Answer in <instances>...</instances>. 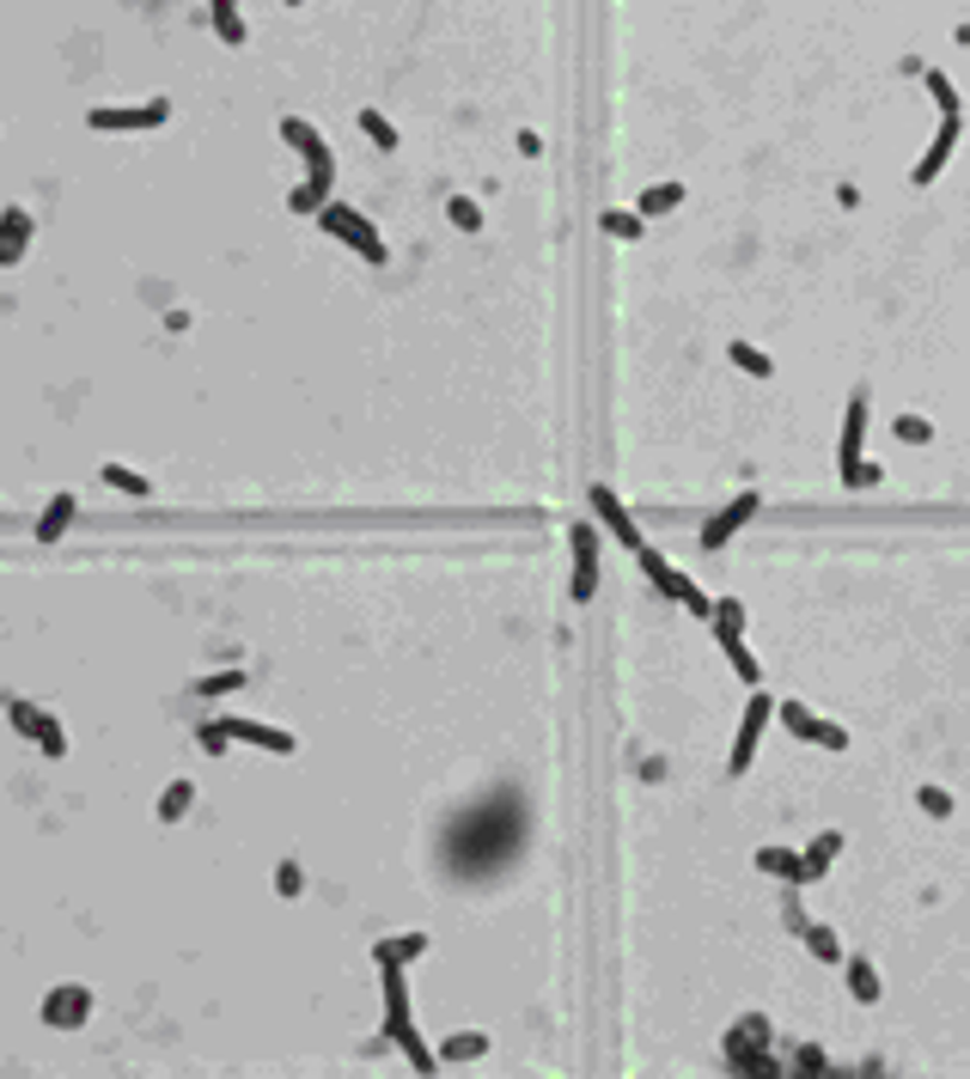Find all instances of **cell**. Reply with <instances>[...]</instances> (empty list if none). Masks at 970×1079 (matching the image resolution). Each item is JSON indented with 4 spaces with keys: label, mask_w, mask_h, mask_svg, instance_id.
Instances as JSON below:
<instances>
[{
    "label": "cell",
    "mask_w": 970,
    "mask_h": 1079,
    "mask_svg": "<svg viewBox=\"0 0 970 1079\" xmlns=\"http://www.w3.org/2000/svg\"><path fill=\"white\" fill-rule=\"evenodd\" d=\"M409 964H379V988H385V1037L403 1049V1062L416 1067V1074H433L440 1067V1055H433L428 1043H421L416 1031V1013H409Z\"/></svg>",
    "instance_id": "6da1fadb"
},
{
    "label": "cell",
    "mask_w": 970,
    "mask_h": 1079,
    "mask_svg": "<svg viewBox=\"0 0 970 1079\" xmlns=\"http://www.w3.org/2000/svg\"><path fill=\"white\" fill-rule=\"evenodd\" d=\"M318 226L330 232V238H342V245L355 250L360 262H372V269H385V262H391V250H385V238H379V226H372L360 208H348V201H323Z\"/></svg>",
    "instance_id": "7a4b0ae2"
},
{
    "label": "cell",
    "mask_w": 970,
    "mask_h": 1079,
    "mask_svg": "<svg viewBox=\"0 0 970 1079\" xmlns=\"http://www.w3.org/2000/svg\"><path fill=\"white\" fill-rule=\"evenodd\" d=\"M635 561H641V573H647V580H653V586H660V598L684 604V610H690V617H702V622H709L714 598H709V592H702V586H696V580H690V573H684V568H672V561H665L660 549H653V543H647V549H641V556H635Z\"/></svg>",
    "instance_id": "3957f363"
},
{
    "label": "cell",
    "mask_w": 970,
    "mask_h": 1079,
    "mask_svg": "<svg viewBox=\"0 0 970 1079\" xmlns=\"http://www.w3.org/2000/svg\"><path fill=\"white\" fill-rule=\"evenodd\" d=\"M171 123V98H147V104H93L86 110V128L98 135H147V128Z\"/></svg>",
    "instance_id": "277c9868"
},
{
    "label": "cell",
    "mask_w": 970,
    "mask_h": 1079,
    "mask_svg": "<svg viewBox=\"0 0 970 1079\" xmlns=\"http://www.w3.org/2000/svg\"><path fill=\"white\" fill-rule=\"evenodd\" d=\"M775 720V695L757 683L751 695H745V714H739V739H733V756H726V774H745L757 762V744H763V732H770Z\"/></svg>",
    "instance_id": "5b68a950"
},
{
    "label": "cell",
    "mask_w": 970,
    "mask_h": 1079,
    "mask_svg": "<svg viewBox=\"0 0 970 1079\" xmlns=\"http://www.w3.org/2000/svg\"><path fill=\"white\" fill-rule=\"evenodd\" d=\"M574 543V573H568V598L574 604H592V592H599V549H604V524L599 519H580L568 531Z\"/></svg>",
    "instance_id": "8992f818"
},
{
    "label": "cell",
    "mask_w": 970,
    "mask_h": 1079,
    "mask_svg": "<svg viewBox=\"0 0 970 1079\" xmlns=\"http://www.w3.org/2000/svg\"><path fill=\"white\" fill-rule=\"evenodd\" d=\"M7 720H13L19 739H32L44 756H67V732H62V720H56L49 708H37V702H25V695H7Z\"/></svg>",
    "instance_id": "52a82bcc"
},
{
    "label": "cell",
    "mask_w": 970,
    "mask_h": 1079,
    "mask_svg": "<svg viewBox=\"0 0 970 1079\" xmlns=\"http://www.w3.org/2000/svg\"><path fill=\"white\" fill-rule=\"evenodd\" d=\"M281 140L306 159V177H318L323 189H336V153H330V140H323L306 116H281Z\"/></svg>",
    "instance_id": "ba28073f"
},
{
    "label": "cell",
    "mask_w": 970,
    "mask_h": 1079,
    "mask_svg": "<svg viewBox=\"0 0 970 1079\" xmlns=\"http://www.w3.org/2000/svg\"><path fill=\"white\" fill-rule=\"evenodd\" d=\"M586 500H592V519H599L604 531H611V537L629 549V556H641L647 537H641V524H635V512L623 507V494H616L611 482H592V488H586Z\"/></svg>",
    "instance_id": "9c48e42d"
},
{
    "label": "cell",
    "mask_w": 970,
    "mask_h": 1079,
    "mask_svg": "<svg viewBox=\"0 0 970 1079\" xmlns=\"http://www.w3.org/2000/svg\"><path fill=\"white\" fill-rule=\"evenodd\" d=\"M757 507H763V494H757V488L733 494V500H726L721 512H709V519H702V537H696V543H702L709 556H714V549H726V543H733V537L745 531V524L757 519Z\"/></svg>",
    "instance_id": "30bf717a"
},
{
    "label": "cell",
    "mask_w": 970,
    "mask_h": 1079,
    "mask_svg": "<svg viewBox=\"0 0 970 1079\" xmlns=\"http://www.w3.org/2000/svg\"><path fill=\"white\" fill-rule=\"evenodd\" d=\"M37 1018H44L49 1031H79V1025L93 1018V988L86 982H56L44 994V1006H37Z\"/></svg>",
    "instance_id": "8fae6325"
},
{
    "label": "cell",
    "mask_w": 970,
    "mask_h": 1079,
    "mask_svg": "<svg viewBox=\"0 0 970 1079\" xmlns=\"http://www.w3.org/2000/svg\"><path fill=\"white\" fill-rule=\"evenodd\" d=\"M775 720H782L800 744H818V751H848V732H843V725H836V720H818L806 702H775Z\"/></svg>",
    "instance_id": "7c38bea8"
},
{
    "label": "cell",
    "mask_w": 970,
    "mask_h": 1079,
    "mask_svg": "<svg viewBox=\"0 0 970 1079\" xmlns=\"http://www.w3.org/2000/svg\"><path fill=\"white\" fill-rule=\"evenodd\" d=\"M958 140H965V116H940V128H934V140H928V153L909 165V184L916 189H928L940 177V171L953 165V153H958Z\"/></svg>",
    "instance_id": "4fadbf2b"
},
{
    "label": "cell",
    "mask_w": 970,
    "mask_h": 1079,
    "mask_svg": "<svg viewBox=\"0 0 970 1079\" xmlns=\"http://www.w3.org/2000/svg\"><path fill=\"white\" fill-rule=\"evenodd\" d=\"M220 732H226L232 744H250V751H269V756H293V751H299V739H293L287 725L245 720V714H226V720H220Z\"/></svg>",
    "instance_id": "5bb4252c"
},
{
    "label": "cell",
    "mask_w": 970,
    "mask_h": 1079,
    "mask_svg": "<svg viewBox=\"0 0 970 1079\" xmlns=\"http://www.w3.org/2000/svg\"><path fill=\"white\" fill-rule=\"evenodd\" d=\"M861 451H867V397L855 390V397H848V409H843V433H836V476H843V470H855V463H861Z\"/></svg>",
    "instance_id": "9a60e30c"
},
{
    "label": "cell",
    "mask_w": 970,
    "mask_h": 1079,
    "mask_svg": "<svg viewBox=\"0 0 970 1079\" xmlns=\"http://www.w3.org/2000/svg\"><path fill=\"white\" fill-rule=\"evenodd\" d=\"M770 1018L763 1013H745V1018H733V1031H726V1067L733 1062H745V1055H763L770 1049Z\"/></svg>",
    "instance_id": "2e32d148"
},
{
    "label": "cell",
    "mask_w": 970,
    "mask_h": 1079,
    "mask_svg": "<svg viewBox=\"0 0 970 1079\" xmlns=\"http://www.w3.org/2000/svg\"><path fill=\"white\" fill-rule=\"evenodd\" d=\"M32 214L25 208H0V269H13V262H25V250H32Z\"/></svg>",
    "instance_id": "e0dca14e"
},
{
    "label": "cell",
    "mask_w": 970,
    "mask_h": 1079,
    "mask_svg": "<svg viewBox=\"0 0 970 1079\" xmlns=\"http://www.w3.org/2000/svg\"><path fill=\"white\" fill-rule=\"evenodd\" d=\"M74 512H79V500H74V488H62V494H49V507L37 512V524H32V537L37 543H62L67 537V524H74Z\"/></svg>",
    "instance_id": "ac0fdd59"
},
{
    "label": "cell",
    "mask_w": 970,
    "mask_h": 1079,
    "mask_svg": "<svg viewBox=\"0 0 970 1079\" xmlns=\"http://www.w3.org/2000/svg\"><path fill=\"white\" fill-rule=\"evenodd\" d=\"M208 18H214V37L226 49L250 44V25H245V13H238V0H208Z\"/></svg>",
    "instance_id": "d6986e66"
},
{
    "label": "cell",
    "mask_w": 970,
    "mask_h": 1079,
    "mask_svg": "<svg viewBox=\"0 0 970 1079\" xmlns=\"http://www.w3.org/2000/svg\"><path fill=\"white\" fill-rule=\"evenodd\" d=\"M757 872H770L782 884H806V854L794 848H757Z\"/></svg>",
    "instance_id": "ffe728a7"
},
{
    "label": "cell",
    "mask_w": 970,
    "mask_h": 1079,
    "mask_svg": "<svg viewBox=\"0 0 970 1079\" xmlns=\"http://www.w3.org/2000/svg\"><path fill=\"white\" fill-rule=\"evenodd\" d=\"M428 952V933H391V940H372V964H416Z\"/></svg>",
    "instance_id": "44dd1931"
},
{
    "label": "cell",
    "mask_w": 970,
    "mask_h": 1079,
    "mask_svg": "<svg viewBox=\"0 0 970 1079\" xmlns=\"http://www.w3.org/2000/svg\"><path fill=\"white\" fill-rule=\"evenodd\" d=\"M843 976H848V994L861 1006H873L879 994H885V982H879V970H873V957H843Z\"/></svg>",
    "instance_id": "7402d4cb"
},
{
    "label": "cell",
    "mask_w": 970,
    "mask_h": 1079,
    "mask_svg": "<svg viewBox=\"0 0 970 1079\" xmlns=\"http://www.w3.org/2000/svg\"><path fill=\"white\" fill-rule=\"evenodd\" d=\"M721 653H726V665L739 671L745 690H757V683H763V665H757V653L745 647V634H721Z\"/></svg>",
    "instance_id": "603a6c76"
},
{
    "label": "cell",
    "mask_w": 970,
    "mask_h": 1079,
    "mask_svg": "<svg viewBox=\"0 0 970 1079\" xmlns=\"http://www.w3.org/2000/svg\"><path fill=\"white\" fill-rule=\"evenodd\" d=\"M800 945L818 957V964H843V957H848L843 940H836V927H824V921H806L800 927Z\"/></svg>",
    "instance_id": "cb8c5ba5"
},
{
    "label": "cell",
    "mask_w": 970,
    "mask_h": 1079,
    "mask_svg": "<svg viewBox=\"0 0 970 1079\" xmlns=\"http://www.w3.org/2000/svg\"><path fill=\"white\" fill-rule=\"evenodd\" d=\"M684 201V184H647L641 196H635V214L641 220H660V214H672Z\"/></svg>",
    "instance_id": "d4e9b609"
},
{
    "label": "cell",
    "mask_w": 970,
    "mask_h": 1079,
    "mask_svg": "<svg viewBox=\"0 0 970 1079\" xmlns=\"http://www.w3.org/2000/svg\"><path fill=\"white\" fill-rule=\"evenodd\" d=\"M836 854H843V835H836V830L812 835V848H806V884H818V879H824Z\"/></svg>",
    "instance_id": "484cf974"
},
{
    "label": "cell",
    "mask_w": 970,
    "mask_h": 1079,
    "mask_svg": "<svg viewBox=\"0 0 970 1079\" xmlns=\"http://www.w3.org/2000/svg\"><path fill=\"white\" fill-rule=\"evenodd\" d=\"M98 482H105V488H116V494H128V500H147V494H154V482L140 476V470H128V463H105V470H98Z\"/></svg>",
    "instance_id": "4316f807"
},
{
    "label": "cell",
    "mask_w": 970,
    "mask_h": 1079,
    "mask_svg": "<svg viewBox=\"0 0 970 1079\" xmlns=\"http://www.w3.org/2000/svg\"><path fill=\"white\" fill-rule=\"evenodd\" d=\"M245 665H226V671H208V678H196L189 690L201 695V702H220V695H232V690H245Z\"/></svg>",
    "instance_id": "83f0119b"
},
{
    "label": "cell",
    "mask_w": 970,
    "mask_h": 1079,
    "mask_svg": "<svg viewBox=\"0 0 970 1079\" xmlns=\"http://www.w3.org/2000/svg\"><path fill=\"white\" fill-rule=\"evenodd\" d=\"M189 805H196V781H171L154 811H159V823H177V818H189Z\"/></svg>",
    "instance_id": "f1b7e54d"
},
{
    "label": "cell",
    "mask_w": 970,
    "mask_h": 1079,
    "mask_svg": "<svg viewBox=\"0 0 970 1079\" xmlns=\"http://www.w3.org/2000/svg\"><path fill=\"white\" fill-rule=\"evenodd\" d=\"M922 86H928V98L940 104V116H958V110H965V98H958L953 74H940V67H922Z\"/></svg>",
    "instance_id": "f546056e"
},
{
    "label": "cell",
    "mask_w": 970,
    "mask_h": 1079,
    "mask_svg": "<svg viewBox=\"0 0 970 1079\" xmlns=\"http://www.w3.org/2000/svg\"><path fill=\"white\" fill-rule=\"evenodd\" d=\"M355 123H360V135H367L372 140V147H379V153H397V128H391V116H385V110H360V116H355Z\"/></svg>",
    "instance_id": "4dcf8cb0"
},
{
    "label": "cell",
    "mask_w": 970,
    "mask_h": 1079,
    "mask_svg": "<svg viewBox=\"0 0 970 1079\" xmlns=\"http://www.w3.org/2000/svg\"><path fill=\"white\" fill-rule=\"evenodd\" d=\"M323 201H330V189H323L318 177H306V184H293V189H287V208H293V214H306V220H318V214H323Z\"/></svg>",
    "instance_id": "1f68e13d"
},
{
    "label": "cell",
    "mask_w": 970,
    "mask_h": 1079,
    "mask_svg": "<svg viewBox=\"0 0 970 1079\" xmlns=\"http://www.w3.org/2000/svg\"><path fill=\"white\" fill-rule=\"evenodd\" d=\"M599 226L611 232V238H623V245H635V238L647 232V220L635 214V208H604V214H599Z\"/></svg>",
    "instance_id": "d6a6232c"
},
{
    "label": "cell",
    "mask_w": 970,
    "mask_h": 1079,
    "mask_svg": "<svg viewBox=\"0 0 970 1079\" xmlns=\"http://www.w3.org/2000/svg\"><path fill=\"white\" fill-rule=\"evenodd\" d=\"M726 360H733L739 372H751V379H770L775 372V360L763 355V348H751V342H726Z\"/></svg>",
    "instance_id": "836d02e7"
},
{
    "label": "cell",
    "mask_w": 970,
    "mask_h": 1079,
    "mask_svg": "<svg viewBox=\"0 0 970 1079\" xmlns=\"http://www.w3.org/2000/svg\"><path fill=\"white\" fill-rule=\"evenodd\" d=\"M477 1055H489V1037L482 1031H458L440 1043V1062H477Z\"/></svg>",
    "instance_id": "e575fe53"
},
{
    "label": "cell",
    "mask_w": 970,
    "mask_h": 1079,
    "mask_svg": "<svg viewBox=\"0 0 970 1079\" xmlns=\"http://www.w3.org/2000/svg\"><path fill=\"white\" fill-rule=\"evenodd\" d=\"M709 629H714V641H721V634H745V604L739 598H714Z\"/></svg>",
    "instance_id": "d590c367"
},
{
    "label": "cell",
    "mask_w": 970,
    "mask_h": 1079,
    "mask_svg": "<svg viewBox=\"0 0 970 1079\" xmlns=\"http://www.w3.org/2000/svg\"><path fill=\"white\" fill-rule=\"evenodd\" d=\"M892 433L904 439V446H928V439H934V421H922V416H897V421H892Z\"/></svg>",
    "instance_id": "8d00e7d4"
},
{
    "label": "cell",
    "mask_w": 970,
    "mask_h": 1079,
    "mask_svg": "<svg viewBox=\"0 0 970 1079\" xmlns=\"http://www.w3.org/2000/svg\"><path fill=\"white\" fill-rule=\"evenodd\" d=\"M446 220H452L458 232H477V226H482V208H477L470 196H452V201H446Z\"/></svg>",
    "instance_id": "74e56055"
},
{
    "label": "cell",
    "mask_w": 970,
    "mask_h": 1079,
    "mask_svg": "<svg viewBox=\"0 0 970 1079\" xmlns=\"http://www.w3.org/2000/svg\"><path fill=\"white\" fill-rule=\"evenodd\" d=\"M299 891H306V872H299V860H281V866H275V896H287V903H293Z\"/></svg>",
    "instance_id": "f35d334b"
},
{
    "label": "cell",
    "mask_w": 970,
    "mask_h": 1079,
    "mask_svg": "<svg viewBox=\"0 0 970 1079\" xmlns=\"http://www.w3.org/2000/svg\"><path fill=\"white\" fill-rule=\"evenodd\" d=\"M196 744H201L208 756H226V751H232V739L220 732V720H201V725H196Z\"/></svg>",
    "instance_id": "ab89813d"
},
{
    "label": "cell",
    "mask_w": 970,
    "mask_h": 1079,
    "mask_svg": "<svg viewBox=\"0 0 970 1079\" xmlns=\"http://www.w3.org/2000/svg\"><path fill=\"white\" fill-rule=\"evenodd\" d=\"M879 482H885V470H879V463H855V470H843V488H879Z\"/></svg>",
    "instance_id": "60d3db41"
},
{
    "label": "cell",
    "mask_w": 970,
    "mask_h": 1079,
    "mask_svg": "<svg viewBox=\"0 0 970 1079\" xmlns=\"http://www.w3.org/2000/svg\"><path fill=\"white\" fill-rule=\"evenodd\" d=\"M787 927H794V940H800V927H806V909H800V884H787V903H782Z\"/></svg>",
    "instance_id": "b9f144b4"
},
{
    "label": "cell",
    "mask_w": 970,
    "mask_h": 1079,
    "mask_svg": "<svg viewBox=\"0 0 970 1079\" xmlns=\"http://www.w3.org/2000/svg\"><path fill=\"white\" fill-rule=\"evenodd\" d=\"M916 799H922V811H934V818H946V811H953V793H940V786H922Z\"/></svg>",
    "instance_id": "7bdbcfd3"
},
{
    "label": "cell",
    "mask_w": 970,
    "mask_h": 1079,
    "mask_svg": "<svg viewBox=\"0 0 970 1079\" xmlns=\"http://www.w3.org/2000/svg\"><path fill=\"white\" fill-rule=\"evenodd\" d=\"M794 1067H800V1074H824L831 1055H824V1049H794Z\"/></svg>",
    "instance_id": "ee69618b"
},
{
    "label": "cell",
    "mask_w": 970,
    "mask_h": 1079,
    "mask_svg": "<svg viewBox=\"0 0 970 1079\" xmlns=\"http://www.w3.org/2000/svg\"><path fill=\"white\" fill-rule=\"evenodd\" d=\"M287 7H306V0H287Z\"/></svg>",
    "instance_id": "f6af8a7d"
}]
</instances>
